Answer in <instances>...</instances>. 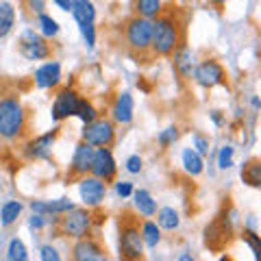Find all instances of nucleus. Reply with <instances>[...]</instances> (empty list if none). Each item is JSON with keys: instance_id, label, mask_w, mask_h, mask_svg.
<instances>
[{"instance_id": "18", "label": "nucleus", "mask_w": 261, "mask_h": 261, "mask_svg": "<svg viewBox=\"0 0 261 261\" xmlns=\"http://www.w3.org/2000/svg\"><path fill=\"white\" fill-rule=\"evenodd\" d=\"M172 55H174V68H176L178 74H181L183 79H192V72H194V53L187 46H178Z\"/></svg>"}, {"instance_id": "7", "label": "nucleus", "mask_w": 261, "mask_h": 261, "mask_svg": "<svg viewBox=\"0 0 261 261\" xmlns=\"http://www.w3.org/2000/svg\"><path fill=\"white\" fill-rule=\"evenodd\" d=\"M113 140H116V126L107 118L98 116L96 120L87 122L83 128V142L92 144L94 148H98V146H111Z\"/></svg>"}, {"instance_id": "45", "label": "nucleus", "mask_w": 261, "mask_h": 261, "mask_svg": "<svg viewBox=\"0 0 261 261\" xmlns=\"http://www.w3.org/2000/svg\"><path fill=\"white\" fill-rule=\"evenodd\" d=\"M0 190H3V183H0Z\"/></svg>"}, {"instance_id": "40", "label": "nucleus", "mask_w": 261, "mask_h": 261, "mask_svg": "<svg viewBox=\"0 0 261 261\" xmlns=\"http://www.w3.org/2000/svg\"><path fill=\"white\" fill-rule=\"evenodd\" d=\"M53 3L59 7L61 11H70V5H72V0H53Z\"/></svg>"}, {"instance_id": "37", "label": "nucleus", "mask_w": 261, "mask_h": 261, "mask_svg": "<svg viewBox=\"0 0 261 261\" xmlns=\"http://www.w3.org/2000/svg\"><path fill=\"white\" fill-rule=\"evenodd\" d=\"M39 259H42V261H59V259H61V255L57 252V248H55V246H50V244H46V246L39 248Z\"/></svg>"}, {"instance_id": "26", "label": "nucleus", "mask_w": 261, "mask_h": 261, "mask_svg": "<svg viewBox=\"0 0 261 261\" xmlns=\"http://www.w3.org/2000/svg\"><path fill=\"white\" fill-rule=\"evenodd\" d=\"M142 240H144V246L148 248H157V244L161 242V228L157 222H152V220H146L142 224Z\"/></svg>"}, {"instance_id": "36", "label": "nucleus", "mask_w": 261, "mask_h": 261, "mask_svg": "<svg viewBox=\"0 0 261 261\" xmlns=\"http://www.w3.org/2000/svg\"><path fill=\"white\" fill-rule=\"evenodd\" d=\"M46 3L48 0H24V9L33 15H39L46 11Z\"/></svg>"}, {"instance_id": "31", "label": "nucleus", "mask_w": 261, "mask_h": 261, "mask_svg": "<svg viewBox=\"0 0 261 261\" xmlns=\"http://www.w3.org/2000/svg\"><path fill=\"white\" fill-rule=\"evenodd\" d=\"M176 140H178V128L176 126H168L166 130H161V133L157 135V144L161 146L163 150L170 148V146H172Z\"/></svg>"}, {"instance_id": "15", "label": "nucleus", "mask_w": 261, "mask_h": 261, "mask_svg": "<svg viewBox=\"0 0 261 261\" xmlns=\"http://www.w3.org/2000/svg\"><path fill=\"white\" fill-rule=\"evenodd\" d=\"M70 13L74 18V22L79 24V29L94 27L96 24V7L92 0H72Z\"/></svg>"}, {"instance_id": "29", "label": "nucleus", "mask_w": 261, "mask_h": 261, "mask_svg": "<svg viewBox=\"0 0 261 261\" xmlns=\"http://www.w3.org/2000/svg\"><path fill=\"white\" fill-rule=\"evenodd\" d=\"M7 259L9 261H27L29 259V252H27V246H24V242L13 238L9 242V246H7Z\"/></svg>"}, {"instance_id": "13", "label": "nucleus", "mask_w": 261, "mask_h": 261, "mask_svg": "<svg viewBox=\"0 0 261 261\" xmlns=\"http://www.w3.org/2000/svg\"><path fill=\"white\" fill-rule=\"evenodd\" d=\"M92 157H94V146L87 142L76 144L74 154H72L70 161V174L72 176H85L89 174V168H92Z\"/></svg>"}, {"instance_id": "20", "label": "nucleus", "mask_w": 261, "mask_h": 261, "mask_svg": "<svg viewBox=\"0 0 261 261\" xmlns=\"http://www.w3.org/2000/svg\"><path fill=\"white\" fill-rule=\"evenodd\" d=\"M228 233L226 228H222L218 224V220L214 224H209L207 228H205V242H207V246L211 248V250H220V248H224L226 246V242H228Z\"/></svg>"}, {"instance_id": "32", "label": "nucleus", "mask_w": 261, "mask_h": 261, "mask_svg": "<svg viewBox=\"0 0 261 261\" xmlns=\"http://www.w3.org/2000/svg\"><path fill=\"white\" fill-rule=\"evenodd\" d=\"M233 154H235V148L233 146H222L218 152V168L220 170H228L233 166Z\"/></svg>"}, {"instance_id": "23", "label": "nucleus", "mask_w": 261, "mask_h": 261, "mask_svg": "<svg viewBox=\"0 0 261 261\" xmlns=\"http://www.w3.org/2000/svg\"><path fill=\"white\" fill-rule=\"evenodd\" d=\"M15 27V7L11 3H0V39H5Z\"/></svg>"}, {"instance_id": "22", "label": "nucleus", "mask_w": 261, "mask_h": 261, "mask_svg": "<svg viewBox=\"0 0 261 261\" xmlns=\"http://www.w3.org/2000/svg\"><path fill=\"white\" fill-rule=\"evenodd\" d=\"M154 216H157L159 228H163V231H176L178 224H181V216L174 207H161L154 211Z\"/></svg>"}, {"instance_id": "34", "label": "nucleus", "mask_w": 261, "mask_h": 261, "mask_svg": "<svg viewBox=\"0 0 261 261\" xmlns=\"http://www.w3.org/2000/svg\"><path fill=\"white\" fill-rule=\"evenodd\" d=\"M192 142H194V150L198 152L200 157H205V154H209V137L200 135V133H196Z\"/></svg>"}, {"instance_id": "24", "label": "nucleus", "mask_w": 261, "mask_h": 261, "mask_svg": "<svg viewBox=\"0 0 261 261\" xmlns=\"http://www.w3.org/2000/svg\"><path fill=\"white\" fill-rule=\"evenodd\" d=\"M22 214V202L20 200H7L0 209V226H11Z\"/></svg>"}, {"instance_id": "28", "label": "nucleus", "mask_w": 261, "mask_h": 261, "mask_svg": "<svg viewBox=\"0 0 261 261\" xmlns=\"http://www.w3.org/2000/svg\"><path fill=\"white\" fill-rule=\"evenodd\" d=\"M37 27H39V33H42L44 37H55L57 33H59V22L55 18H50L46 11L37 15Z\"/></svg>"}, {"instance_id": "25", "label": "nucleus", "mask_w": 261, "mask_h": 261, "mask_svg": "<svg viewBox=\"0 0 261 261\" xmlns=\"http://www.w3.org/2000/svg\"><path fill=\"white\" fill-rule=\"evenodd\" d=\"M242 181L250 187H261V161L252 159L242 168Z\"/></svg>"}, {"instance_id": "8", "label": "nucleus", "mask_w": 261, "mask_h": 261, "mask_svg": "<svg viewBox=\"0 0 261 261\" xmlns=\"http://www.w3.org/2000/svg\"><path fill=\"white\" fill-rule=\"evenodd\" d=\"M192 76L200 87L211 89V87H218V85H226V72L216 59H205L198 65H194Z\"/></svg>"}, {"instance_id": "30", "label": "nucleus", "mask_w": 261, "mask_h": 261, "mask_svg": "<svg viewBox=\"0 0 261 261\" xmlns=\"http://www.w3.org/2000/svg\"><path fill=\"white\" fill-rule=\"evenodd\" d=\"M76 118L83 122V124H87V122H92V120L98 118V109L89 100H81L79 102V109H76Z\"/></svg>"}, {"instance_id": "19", "label": "nucleus", "mask_w": 261, "mask_h": 261, "mask_svg": "<svg viewBox=\"0 0 261 261\" xmlns=\"http://www.w3.org/2000/svg\"><path fill=\"white\" fill-rule=\"evenodd\" d=\"M133 205L137 209V214H142L144 218H152L154 211H157V200L152 198L150 192L146 190H133Z\"/></svg>"}, {"instance_id": "27", "label": "nucleus", "mask_w": 261, "mask_h": 261, "mask_svg": "<svg viewBox=\"0 0 261 261\" xmlns=\"http://www.w3.org/2000/svg\"><path fill=\"white\" fill-rule=\"evenodd\" d=\"M135 11L142 18L154 20L163 11V5H161V0H135Z\"/></svg>"}, {"instance_id": "3", "label": "nucleus", "mask_w": 261, "mask_h": 261, "mask_svg": "<svg viewBox=\"0 0 261 261\" xmlns=\"http://www.w3.org/2000/svg\"><path fill=\"white\" fill-rule=\"evenodd\" d=\"M92 211L83 209V207H72L70 211H65L59 218V231L65 235V238H72V240H79V238H85L92 231Z\"/></svg>"}, {"instance_id": "44", "label": "nucleus", "mask_w": 261, "mask_h": 261, "mask_svg": "<svg viewBox=\"0 0 261 261\" xmlns=\"http://www.w3.org/2000/svg\"><path fill=\"white\" fill-rule=\"evenodd\" d=\"M178 259H181V261H190V259H192V255H181Z\"/></svg>"}, {"instance_id": "4", "label": "nucleus", "mask_w": 261, "mask_h": 261, "mask_svg": "<svg viewBox=\"0 0 261 261\" xmlns=\"http://www.w3.org/2000/svg\"><path fill=\"white\" fill-rule=\"evenodd\" d=\"M118 246H120L122 259L137 261V259L144 257V240H142V231H140V226H137V222L126 220V222L120 226Z\"/></svg>"}, {"instance_id": "2", "label": "nucleus", "mask_w": 261, "mask_h": 261, "mask_svg": "<svg viewBox=\"0 0 261 261\" xmlns=\"http://www.w3.org/2000/svg\"><path fill=\"white\" fill-rule=\"evenodd\" d=\"M24 130H27V111H24L20 98H0V137L13 142L24 135Z\"/></svg>"}, {"instance_id": "39", "label": "nucleus", "mask_w": 261, "mask_h": 261, "mask_svg": "<svg viewBox=\"0 0 261 261\" xmlns=\"http://www.w3.org/2000/svg\"><path fill=\"white\" fill-rule=\"evenodd\" d=\"M29 226H31V228H44V226H46V216L33 214V218H29Z\"/></svg>"}, {"instance_id": "1", "label": "nucleus", "mask_w": 261, "mask_h": 261, "mask_svg": "<svg viewBox=\"0 0 261 261\" xmlns=\"http://www.w3.org/2000/svg\"><path fill=\"white\" fill-rule=\"evenodd\" d=\"M178 46H181V22L174 18V13L161 11L152 20V53L159 57H170Z\"/></svg>"}, {"instance_id": "14", "label": "nucleus", "mask_w": 261, "mask_h": 261, "mask_svg": "<svg viewBox=\"0 0 261 261\" xmlns=\"http://www.w3.org/2000/svg\"><path fill=\"white\" fill-rule=\"evenodd\" d=\"M35 85L39 89H53L61 81V65L59 61H46L35 70Z\"/></svg>"}, {"instance_id": "38", "label": "nucleus", "mask_w": 261, "mask_h": 261, "mask_svg": "<svg viewBox=\"0 0 261 261\" xmlns=\"http://www.w3.org/2000/svg\"><path fill=\"white\" fill-rule=\"evenodd\" d=\"M116 194L120 198H128L130 194H133V183L130 181H118L116 183Z\"/></svg>"}, {"instance_id": "6", "label": "nucleus", "mask_w": 261, "mask_h": 261, "mask_svg": "<svg viewBox=\"0 0 261 261\" xmlns=\"http://www.w3.org/2000/svg\"><path fill=\"white\" fill-rule=\"evenodd\" d=\"M18 48H20V55L24 57V59H29V61L48 59V57H50V53H53V50H50V44L46 42V37L42 35V33L33 31V29L22 31Z\"/></svg>"}, {"instance_id": "12", "label": "nucleus", "mask_w": 261, "mask_h": 261, "mask_svg": "<svg viewBox=\"0 0 261 261\" xmlns=\"http://www.w3.org/2000/svg\"><path fill=\"white\" fill-rule=\"evenodd\" d=\"M72 259H76V261H102V259H107V252L102 250V246L94 238L85 235V238L76 240L74 248H72Z\"/></svg>"}, {"instance_id": "43", "label": "nucleus", "mask_w": 261, "mask_h": 261, "mask_svg": "<svg viewBox=\"0 0 261 261\" xmlns=\"http://www.w3.org/2000/svg\"><path fill=\"white\" fill-rule=\"evenodd\" d=\"M211 3L218 5V7H222V5H226V3H228V0H211Z\"/></svg>"}, {"instance_id": "17", "label": "nucleus", "mask_w": 261, "mask_h": 261, "mask_svg": "<svg viewBox=\"0 0 261 261\" xmlns=\"http://www.w3.org/2000/svg\"><path fill=\"white\" fill-rule=\"evenodd\" d=\"M133 109H135L133 96H130L128 92H122V94H118L116 102H113L111 116H113V120H116L118 124H128V122L133 120Z\"/></svg>"}, {"instance_id": "16", "label": "nucleus", "mask_w": 261, "mask_h": 261, "mask_svg": "<svg viewBox=\"0 0 261 261\" xmlns=\"http://www.w3.org/2000/svg\"><path fill=\"white\" fill-rule=\"evenodd\" d=\"M55 137H57V128L50 130V133H46V135H39L35 140H31L27 144V154L31 159H48L50 157V148H53Z\"/></svg>"}, {"instance_id": "10", "label": "nucleus", "mask_w": 261, "mask_h": 261, "mask_svg": "<svg viewBox=\"0 0 261 261\" xmlns=\"http://www.w3.org/2000/svg\"><path fill=\"white\" fill-rule=\"evenodd\" d=\"M79 196H81V200H83L85 207L94 209L98 205H102L105 196H107V183L100 181V178H96V176H89V174L81 176Z\"/></svg>"}, {"instance_id": "42", "label": "nucleus", "mask_w": 261, "mask_h": 261, "mask_svg": "<svg viewBox=\"0 0 261 261\" xmlns=\"http://www.w3.org/2000/svg\"><path fill=\"white\" fill-rule=\"evenodd\" d=\"M250 105H252V109H259V107H261L259 96H252V98H250Z\"/></svg>"}, {"instance_id": "35", "label": "nucleus", "mask_w": 261, "mask_h": 261, "mask_svg": "<svg viewBox=\"0 0 261 261\" xmlns=\"http://www.w3.org/2000/svg\"><path fill=\"white\" fill-rule=\"evenodd\" d=\"M124 168L130 174H140L142 168H144V159L140 157V154H130V157L126 159V163H124Z\"/></svg>"}, {"instance_id": "21", "label": "nucleus", "mask_w": 261, "mask_h": 261, "mask_svg": "<svg viewBox=\"0 0 261 261\" xmlns=\"http://www.w3.org/2000/svg\"><path fill=\"white\" fill-rule=\"evenodd\" d=\"M181 163H183V170L190 176H198L205 170V161H202V157L194 148H185L181 152Z\"/></svg>"}, {"instance_id": "9", "label": "nucleus", "mask_w": 261, "mask_h": 261, "mask_svg": "<svg viewBox=\"0 0 261 261\" xmlns=\"http://www.w3.org/2000/svg\"><path fill=\"white\" fill-rule=\"evenodd\" d=\"M116 172H118V166H116V159H113V152L109 150V146H98V148H94L89 174L100 178L105 183H109L116 178Z\"/></svg>"}, {"instance_id": "5", "label": "nucleus", "mask_w": 261, "mask_h": 261, "mask_svg": "<svg viewBox=\"0 0 261 261\" xmlns=\"http://www.w3.org/2000/svg\"><path fill=\"white\" fill-rule=\"evenodd\" d=\"M124 39H126L128 48H133L137 53L148 50L150 42H152V20L142 18V15L130 18L124 27Z\"/></svg>"}, {"instance_id": "11", "label": "nucleus", "mask_w": 261, "mask_h": 261, "mask_svg": "<svg viewBox=\"0 0 261 261\" xmlns=\"http://www.w3.org/2000/svg\"><path fill=\"white\" fill-rule=\"evenodd\" d=\"M79 102L81 98L72 87H63L59 94L55 96V102H53V109H50V118L55 122H61V120H68L72 116H76V109H79Z\"/></svg>"}, {"instance_id": "41", "label": "nucleus", "mask_w": 261, "mask_h": 261, "mask_svg": "<svg viewBox=\"0 0 261 261\" xmlns=\"http://www.w3.org/2000/svg\"><path fill=\"white\" fill-rule=\"evenodd\" d=\"M211 120H214L216 126H222V116H220V111H211Z\"/></svg>"}, {"instance_id": "33", "label": "nucleus", "mask_w": 261, "mask_h": 261, "mask_svg": "<svg viewBox=\"0 0 261 261\" xmlns=\"http://www.w3.org/2000/svg\"><path fill=\"white\" fill-rule=\"evenodd\" d=\"M242 240L248 242V246L252 248V255L259 257V246H261V242H259V235L252 231V228H244V231H242Z\"/></svg>"}]
</instances>
